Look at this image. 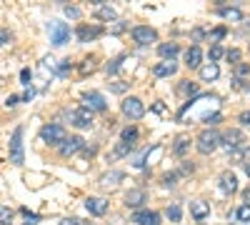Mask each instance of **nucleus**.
Segmentation results:
<instances>
[{"mask_svg":"<svg viewBox=\"0 0 250 225\" xmlns=\"http://www.w3.org/2000/svg\"><path fill=\"white\" fill-rule=\"evenodd\" d=\"M65 115L70 118V125H75V128H80V130H88V128H93V113H90L88 108L68 110Z\"/></svg>","mask_w":250,"mask_h":225,"instance_id":"obj_5","label":"nucleus"},{"mask_svg":"<svg viewBox=\"0 0 250 225\" xmlns=\"http://www.w3.org/2000/svg\"><path fill=\"white\" fill-rule=\"evenodd\" d=\"M178 178H180L178 173H165V175H163V185H165V188H173L175 183H178Z\"/></svg>","mask_w":250,"mask_h":225,"instance_id":"obj_37","label":"nucleus"},{"mask_svg":"<svg viewBox=\"0 0 250 225\" xmlns=\"http://www.w3.org/2000/svg\"><path fill=\"white\" fill-rule=\"evenodd\" d=\"M8 40H10V33L8 30H0V45H5Z\"/></svg>","mask_w":250,"mask_h":225,"instance_id":"obj_50","label":"nucleus"},{"mask_svg":"<svg viewBox=\"0 0 250 225\" xmlns=\"http://www.w3.org/2000/svg\"><path fill=\"white\" fill-rule=\"evenodd\" d=\"M130 35H133L135 43H140V45H148V43H155V40H158V33L153 28H148V25H135L130 30Z\"/></svg>","mask_w":250,"mask_h":225,"instance_id":"obj_9","label":"nucleus"},{"mask_svg":"<svg viewBox=\"0 0 250 225\" xmlns=\"http://www.w3.org/2000/svg\"><path fill=\"white\" fill-rule=\"evenodd\" d=\"M193 38H195V40L205 38V30H203V28H195V30H193Z\"/></svg>","mask_w":250,"mask_h":225,"instance_id":"obj_51","label":"nucleus"},{"mask_svg":"<svg viewBox=\"0 0 250 225\" xmlns=\"http://www.w3.org/2000/svg\"><path fill=\"white\" fill-rule=\"evenodd\" d=\"M133 223H138V225H160V215L155 210H138L133 215Z\"/></svg>","mask_w":250,"mask_h":225,"instance_id":"obj_16","label":"nucleus"},{"mask_svg":"<svg viewBox=\"0 0 250 225\" xmlns=\"http://www.w3.org/2000/svg\"><path fill=\"white\" fill-rule=\"evenodd\" d=\"M125 60H128V55H118V58H113L110 63L105 65V73H108V75H115V73L123 68V63H125Z\"/></svg>","mask_w":250,"mask_h":225,"instance_id":"obj_26","label":"nucleus"},{"mask_svg":"<svg viewBox=\"0 0 250 225\" xmlns=\"http://www.w3.org/2000/svg\"><path fill=\"white\" fill-rule=\"evenodd\" d=\"M123 180H125V175H123L120 170H110V173H103V175H100L98 185H100V188H118Z\"/></svg>","mask_w":250,"mask_h":225,"instance_id":"obj_11","label":"nucleus"},{"mask_svg":"<svg viewBox=\"0 0 250 225\" xmlns=\"http://www.w3.org/2000/svg\"><path fill=\"white\" fill-rule=\"evenodd\" d=\"M70 70H73V63H70V58H68V60H62V63H60V68H58V75H60V78H65Z\"/></svg>","mask_w":250,"mask_h":225,"instance_id":"obj_39","label":"nucleus"},{"mask_svg":"<svg viewBox=\"0 0 250 225\" xmlns=\"http://www.w3.org/2000/svg\"><path fill=\"white\" fill-rule=\"evenodd\" d=\"M120 110H123V115H128L130 120H140L145 115V105H143L140 98H125L120 103Z\"/></svg>","mask_w":250,"mask_h":225,"instance_id":"obj_6","label":"nucleus"},{"mask_svg":"<svg viewBox=\"0 0 250 225\" xmlns=\"http://www.w3.org/2000/svg\"><path fill=\"white\" fill-rule=\"evenodd\" d=\"M98 153V148L95 145H85V148H83V155H85V158H93Z\"/></svg>","mask_w":250,"mask_h":225,"instance_id":"obj_48","label":"nucleus"},{"mask_svg":"<svg viewBox=\"0 0 250 225\" xmlns=\"http://www.w3.org/2000/svg\"><path fill=\"white\" fill-rule=\"evenodd\" d=\"M245 173H248V178H250V163H245Z\"/></svg>","mask_w":250,"mask_h":225,"instance_id":"obj_56","label":"nucleus"},{"mask_svg":"<svg viewBox=\"0 0 250 225\" xmlns=\"http://www.w3.org/2000/svg\"><path fill=\"white\" fill-rule=\"evenodd\" d=\"M65 15H68V18H73V20H78V18H80V10L68 5V8H65Z\"/></svg>","mask_w":250,"mask_h":225,"instance_id":"obj_47","label":"nucleus"},{"mask_svg":"<svg viewBox=\"0 0 250 225\" xmlns=\"http://www.w3.org/2000/svg\"><path fill=\"white\" fill-rule=\"evenodd\" d=\"M193 170H195L193 163H183V168H180V173H178V175H190Z\"/></svg>","mask_w":250,"mask_h":225,"instance_id":"obj_42","label":"nucleus"},{"mask_svg":"<svg viewBox=\"0 0 250 225\" xmlns=\"http://www.w3.org/2000/svg\"><path fill=\"white\" fill-rule=\"evenodd\" d=\"M123 30H125V25H123V23H118V25L113 28V33H123Z\"/></svg>","mask_w":250,"mask_h":225,"instance_id":"obj_54","label":"nucleus"},{"mask_svg":"<svg viewBox=\"0 0 250 225\" xmlns=\"http://www.w3.org/2000/svg\"><path fill=\"white\" fill-rule=\"evenodd\" d=\"M123 143H128V145H135V140H138V128L135 125H128L123 133H120Z\"/></svg>","mask_w":250,"mask_h":225,"instance_id":"obj_27","label":"nucleus"},{"mask_svg":"<svg viewBox=\"0 0 250 225\" xmlns=\"http://www.w3.org/2000/svg\"><path fill=\"white\" fill-rule=\"evenodd\" d=\"M225 58H228V60H230V63H233V65H238L243 55H240V50H238V48H233V50H228V53H225Z\"/></svg>","mask_w":250,"mask_h":225,"instance_id":"obj_40","label":"nucleus"},{"mask_svg":"<svg viewBox=\"0 0 250 225\" xmlns=\"http://www.w3.org/2000/svg\"><path fill=\"white\" fill-rule=\"evenodd\" d=\"M68 138V133H65V128L62 125H58V123H48V125H43L40 128V140L45 143V145H62V140Z\"/></svg>","mask_w":250,"mask_h":225,"instance_id":"obj_1","label":"nucleus"},{"mask_svg":"<svg viewBox=\"0 0 250 225\" xmlns=\"http://www.w3.org/2000/svg\"><path fill=\"white\" fill-rule=\"evenodd\" d=\"M175 73H178V63H175V60H163V63H158L153 68V75L155 78H170Z\"/></svg>","mask_w":250,"mask_h":225,"instance_id":"obj_14","label":"nucleus"},{"mask_svg":"<svg viewBox=\"0 0 250 225\" xmlns=\"http://www.w3.org/2000/svg\"><path fill=\"white\" fill-rule=\"evenodd\" d=\"M30 75H33L30 68H23V70H20V80H23V85H25V88H30Z\"/></svg>","mask_w":250,"mask_h":225,"instance_id":"obj_41","label":"nucleus"},{"mask_svg":"<svg viewBox=\"0 0 250 225\" xmlns=\"http://www.w3.org/2000/svg\"><path fill=\"white\" fill-rule=\"evenodd\" d=\"M243 143H245V135L238 128H230V130H225L220 135V145H225L230 153H235L238 148H243Z\"/></svg>","mask_w":250,"mask_h":225,"instance_id":"obj_7","label":"nucleus"},{"mask_svg":"<svg viewBox=\"0 0 250 225\" xmlns=\"http://www.w3.org/2000/svg\"><path fill=\"white\" fill-rule=\"evenodd\" d=\"M130 150H133V145H128V143H123V140H120V143H118V145L113 148V153H110V158H113V160H118V158H123V155H128Z\"/></svg>","mask_w":250,"mask_h":225,"instance_id":"obj_28","label":"nucleus"},{"mask_svg":"<svg viewBox=\"0 0 250 225\" xmlns=\"http://www.w3.org/2000/svg\"><path fill=\"white\" fill-rule=\"evenodd\" d=\"M33 95H35V90H33V88H28V90L23 93V100H33Z\"/></svg>","mask_w":250,"mask_h":225,"instance_id":"obj_52","label":"nucleus"},{"mask_svg":"<svg viewBox=\"0 0 250 225\" xmlns=\"http://www.w3.org/2000/svg\"><path fill=\"white\" fill-rule=\"evenodd\" d=\"M245 75H250V65L248 63H238L235 65V80H243Z\"/></svg>","mask_w":250,"mask_h":225,"instance_id":"obj_36","label":"nucleus"},{"mask_svg":"<svg viewBox=\"0 0 250 225\" xmlns=\"http://www.w3.org/2000/svg\"><path fill=\"white\" fill-rule=\"evenodd\" d=\"M13 223V210L0 205V225H10Z\"/></svg>","mask_w":250,"mask_h":225,"instance_id":"obj_34","label":"nucleus"},{"mask_svg":"<svg viewBox=\"0 0 250 225\" xmlns=\"http://www.w3.org/2000/svg\"><path fill=\"white\" fill-rule=\"evenodd\" d=\"M203 120H205V123H210V125H213V123L223 120V115H220V113H213V115H203Z\"/></svg>","mask_w":250,"mask_h":225,"instance_id":"obj_44","label":"nucleus"},{"mask_svg":"<svg viewBox=\"0 0 250 225\" xmlns=\"http://www.w3.org/2000/svg\"><path fill=\"white\" fill-rule=\"evenodd\" d=\"M198 153H203V155H210V153H215L218 150V145H220V133L218 130H213V128H208V130H203L200 135H198Z\"/></svg>","mask_w":250,"mask_h":225,"instance_id":"obj_2","label":"nucleus"},{"mask_svg":"<svg viewBox=\"0 0 250 225\" xmlns=\"http://www.w3.org/2000/svg\"><path fill=\"white\" fill-rule=\"evenodd\" d=\"M153 110H155V113H165V105H163V103H155Z\"/></svg>","mask_w":250,"mask_h":225,"instance_id":"obj_53","label":"nucleus"},{"mask_svg":"<svg viewBox=\"0 0 250 225\" xmlns=\"http://www.w3.org/2000/svg\"><path fill=\"white\" fill-rule=\"evenodd\" d=\"M225 33H228L225 28H215V30H213L210 35H208V38H210V43H213V45H218V40H223V38H225Z\"/></svg>","mask_w":250,"mask_h":225,"instance_id":"obj_38","label":"nucleus"},{"mask_svg":"<svg viewBox=\"0 0 250 225\" xmlns=\"http://www.w3.org/2000/svg\"><path fill=\"white\" fill-rule=\"evenodd\" d=\"M20 213H23V215H25V223H23V225H38V223H40V215H35V213H30L28 208H20Z\"/></svg>","mask_w":250,"mask_h":225,"instance_id":"obj_31","label":"nucleus"},{"mask_svg":"<svg viewBox=\"0 0 250 225\" xmlns=\"http://www.w3.org/2000/svg\"><path fill=\"white\" fill-rule=\"evenodd\" d=\"M218 15L220 18H225V20H243V10L240 8H218Z\"/></svg>","mask_w":250,"mask_h":225,"instance_id":"obj_25","label":"nucleus"},{"mask_svg":"<svg viewBox=\"0 0 250 225\" xmlns=\"http://www.w3.org/2000/svg\"><path fill=\"white\" fill-rule=\"evenodd\" d=\"M243 160H245V163H250V148H245V153H243Z\"/></svg>","mask_w":250,"mask_h":225,"instance_id":"obj_55","label":"nucleus"},{"mask_svg":"<svg viewBox=\"0 0 250 225\" xmlns=\"http://www.w3.org/2000/svg\"><path fill=\"white\" fill-rule=\"evenodd\" d=\"M160 153H163V145H155V148H153V153H148V155L143 158V163H140V168H143V165H150V160H155V158H158Z\"/></svg>","mask_w":250,"mask_h":225,"instance_id":"obj_33","label":"nucleus"},{"mask_svg":"<svg viewBox=\"0 0 250 225\" xmlns=\"http://www.w3.org/2000/svg\"><path fill=\"white\" fill-rule=\"evenodd\" d=\"M18 103H20V98H18V95H8V98H5V105H8V108H15Z\"/></svg>","mask_w":250,"mask_h":225,"instance_id":"obj_46","label":"nucleus"},{"mask_svg":"<svg viewBox=\"0 0 250 225\" xmlns=\"http://www.w3.org/2000/svg\"><path fill=\"white\" fill-rule=\"evenodd\" d=\"M245 198H248V200H250V188H248V190H245Z\"/></svg>","mask_w":250,"mask_h":225,"instance_id":"obj_57","label":"nucleus"},{"mask_svg":"<svg viewBox=\"0 0 250 225\" xmlns=\"http://www.w3.org/2000/svg\"><path fill=\"white\" fill-rule=\"evenodd\" d=\"M220 75V68L215 63H208V65H200V80H205V83H213V80H218Z\"/></svg>","mask_w":250,"mask_h":225,"instance_id":"obj_21","label":"nucleus"},{"mask_svg":"<svg viewBox=\"0 0 250 225\" xmlns=\"http://www.w3.org/2000/svg\"><path fill=\"white\" fill-rule=\"evenodd\" d=\"M158 53H160L163 58L173 60V58L180 53V48H178V43H160V45H158Z\"/></svg>","mask_w":250,"mask_h":225,"instance_id":"obj_24","label":"nucleus"},{"mask_svg":"<svg viewBox=\"0 0 250 225\" xmlns=\"http://www.w3.org/2000/svg\"><path fill=\"white\" fill-rule=\"evenodd\" d=\"M80 75H90L93 70H95V60L93 58H85V60H83V63H80Z\"/></svg>","mask_w":250,"mask_h":225,"instance_id":"obj_29","label":"nucleus"},{"mask_svg":"<svg viewBox=\"0 0 250 225\" xmlns=\"http://www.w3.org/2000/svg\"><path fill=\"white\" fill-rule=\"evenodd\" d=\"M110 90L113 93H125L128 90V83H110Z\"/></svg>","mask_w":250,"mask_h":225,"instance_id":"obj_43","label":"nucleus"},{"mask_svg":"<svg viewBox=\"0 0 250 225\" xmlns=\"http://www.w3.org/2000/svg\"><path fill=\"white\" fill-rule=\"evenodd\" d=\"M180 93H183V95H188L190 100H195V98L200 95V85H198V83H193V80H183V83H180Z\"/></svg>","mask_w":250,"mask_h":225,"instance_id":"obj_23","label":"nucleus"},{"mask_svg":"<svg viewBox=\"0 0 250 225\" xmlns=\"http://www.w3.org/2000/svg\"><path fill=\"white\" fill-rule=\"evenodd\" d=\"M10 163L13 165H23L25 163V150H23V125H18L10 138Z\"/></svg>","mask_w":250,"mask_h":225,"instance_id":"obj_3","label":"nucleus"},{"mask_svg":"<svg viewBox=\"0 0 250 225\" xmlns=\"http://www.w3.org/2000/svg\"><path fill=\"white\" fill-rule=\"evenodd\" d=\"M60 225H83V220L80 218H62Z\"/></svg>","mask_w":250,"mask_h":225,"instance_id":"obj_45","label":"nucleus"},{"mask_svg":"<svg viewBox=\"0 0 250 225\" xmlns=\"http://www.w3.org/2000/svg\"><path fill=\"white\" fill-rule=\"evenodd\" d=\"M83 108H88L90 113H105L108 110V103H105V98H103L100 93L90 90V93H83Z\"/></svg>","mask_w":250,"mask_h":225,"instance_id":"obj_8","label":"nucleus"},{"mask_svg":"<svg viewBox=\"0 0 250 225\" xmlns=\"http://www.w3.org/2000/svg\"><path fill=\"white\" fill-rule=\"evenodd\" d=\"M48 33H50V43L53 45H65L70 40V28L60 20H50L48 23Z\"/></svg>","mask_w":250,"mask_h":225,"instance_id":"obj_4","label":"nucleus"},{"mask_svg":"<svg viewBox=\"0 0 250 225\" xmlns=\"http://www.w3.org/2000/svg\"><path fill=\"white\" fill-rule=\"evenodd\" d=\"M220 190L223 193H238V178H235V173H230V170H225L223 175H220Z\"/></svg>","mask_w":250,"mask_h":225,"instance_id":"obj_17","label":"nucleus"},{"mask_svg":"<svg viewBox=\"0 0 250 225\" xmlns=\"http://www.w3.org/2000/svg\"><path fill=\"white\" fill-rule=\"evenodd\" d=\"M200 60H203V50L198 45L188 48V53H185V65L188 68H200Z\"/></svg>","mask_w":250,"mask_h":225,"instance_id":"obj_20","label":"nucleus"},{"mask_svg":"<svg viewBox=\"0 0 250 225\" xmlns=\"http://www.w3.org/2000/svg\"><path fill=\"white\" fill-rule=\"evenodd\" d=\"M83 148H85V140H83L80 135H73V138H65V140H62V145H60V155H62V158H70V155L80 153Z\"/></svg>","mask_w":250,"mask_h":225,"instance_id":"obj_10","label":"nucleus"},{"mask_svg":"<svg viewBox=\"0 0 250 225\" xmlns=\"http://www.w3.org/2000/svg\"><path fill=\"white\" fill-rule=\"evenodd\" d=\"M190 215H193L195 220H205L208 215H210V203L193 200V203H190Z\"/></svg>","mask_w":250,"mask_h":225,"instance_id":"obj_18","label":"nucleus"},{"mask_svg":"<svg viewBox=\"0 0 250 225\" xmlns=\"http://www.w3.org/2000/svg\"><path fill=\"white\" fill-rule=\"evenodd\" d=\"M223 55H225V50H223L220 45H213V48H210V53H208V58H210V63H215V65H218V60H220Z\"/></svg>","mask_w":250,"mask_h":225,"instance_id":"obj_32","label":"nucleus"},{"mask_svg":"<svg viewBox=\"0 0 250 225\" xmlns=\"http://www.w3.org/2000/svg\"><path fill=\"white\" fill-rule=\"evenodd\" d=\"M145 200H148L145 190H140V188H133L128 195H125V205H128V208H140Z\"/></svg>","mask_w":250,"mask_h":225,"instance_id":"obj_19","label":"nucleus"},{"mask_svg":"<svg viewBox=\"0 0 250 225\" xmlns=\"http://www.w3.org/2000/svg\"><path fill=\"white\" fill-rule=\"evenodd\" d=\"M188 150H190V138H188V135H178L175 138V145H173V155L185 158Z\"/></svg>","mask_w":250,"mask_h":225,"instance_id":"obj_22","label":"nucleus"},{"mask_svg":"<svg viewBox=\"0 0 250 225\" xmlns=\"http://www.w3.org/2000/svg\"><path fill=\"white\" fill-rule=\"evenodd\" d=\"M93 15L98 18V20H105V23H110V20H115L118 15H115V10L110 8V5H105L103 0H98V3L93 5Z\"/></svg>","mask_w":250,"mask_h":225,"instance_id":"obj_15","label":"nucleus"},{"mask_svg":"<svg viewBox=\"0 0 250 225\" xmlns=\"http://www.w3.org/2000/svg\"><path fill=\"white\" fill-rule=\"evenodd\" d=\"M85 208H88V213L90 215H105L108 213V200L105 198H88L85 200Z\"/></svg>","mask_w":250,"mask_h":225,"instance_id":"obj_12","label":"nucleus"},{"mask_svg":"<svg viewBox=\"0 0 250 225\" xmlns=\"http://www.w3.org/2000/svg\"><path fill=\"white\" fill-rule=\"evenodd\" d=\"M165 215H168L173 223H178L180 220V215H183V210H180V205H168V210H165Z\"/></svg>","mask_w":250,"mask_h":225,"instance_id":"obj_35","label":"nucleus"},{"mask_svg":"<svg viewBox=\"0 0 250 225\" xmlns=\"http://www.w3.org/2000/svg\"><path fill=\"white\" fill-rule=\"evenodd\" d=\"M100 35H103L100 25H80L78 28V40H80V43H90V40H95Z\"/></svg>","mask_w":250,"mask_h":225,"instance_id":"obj_13","label":"nucleus"},{"mask_svg":"<svg viewBox=\"0 0 250 225\" xmlns=\"http://www.w3.org/2000/svg\"><path fill=\"white\" fill-rule=\"evenodd\" d=\"M235 218H238L240 223H250V203H245V205H240V208H238Z\"/></svg>","mask_w":250,"mask_h":225,"instance_id":"obj_30","label":"nucleus"},{"mask_svg":"<svg viewBox=\"0 0 250 225\" xmlns=\"http://www.w3.org/2000/svg\"><path fill=\"white\" fill-rule=\"evenodd\" d=\"M240 123H243V125L245 128H250V110H245V113H240V118H238Z\"/></svg>","mask_w":250,"mask_h":225,"instance_id":"obj_49","label":"nucleus"}]
</instances>
